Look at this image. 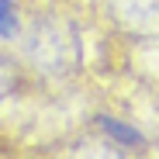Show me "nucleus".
Masks as SVG:
<instances>
[{"label":"nucleus","mask_w":159,"mask_h":159,"mask_svg":"<svg viewBox=\"0 0 159 159\" xmlns=\"http://www.w3.org/2000/svg\"><path fill=\"white\" fill-rule=\"evenodd\" d=\"M28 56L38 69L45 73H73L83 59V52H80V38L76 31L62 17H42L31 24V35H28Z\"/></svg>","instance_id":"obj_1"},{"label":"nucleus","mask_w":159,"mask_h":159,"mask_svg":"<svg viewBox=\"0 0 159 159\" xmlns=\"http://www.w3.org/2000/svg\"><path fill=\"white\" fill-rule=\"evenodd\" d=\"M114 24L135 38H159V0H104Z\"/></svg>","instance_id":"obj_2"},{"label":"nucleus","mask_w":159,"mask_h":159,"mask_svg":"<svg viewBox=\"0 0 159 159\" xmlns=\"http://www.w3.org/2000/svg\"><path fill=\"white\" fill-rule=\"evenodd\" d=\"M14 87H17V66H14V59H7L0 52V100H7L14 93Z\"/></svg>","instance_id":"obj_3"},{"label":"nucleus","mask_w":159,"mask_h":159,"mask_svg":"<svg viewBox=\"0 0 159 159\" xmlns=\"http://www.w3.org/2000/svg\"><path fill=\"white\" fill-rule=\"evenodd\" d=\"M100 128L107 131L111 139L125 142V145H139V142H142V135H139L135 128H128V125H118V121H111V118H100Z\"/></svg>","instance_id":"obj_4"},{"label":"nucleus","mask_w":159,"mask_h":159,"mask_svg":"<svg viewBox=\"0 0 159 159\" xmlns=\"http://www.w3.org/2000/svg\"><path fill=\"white\" fill-rule=\"evenodd\" d=\"M17 11L14 0H0V38H17Z\"/></svg>","instance_id":"obj_5"}]
</instances>
